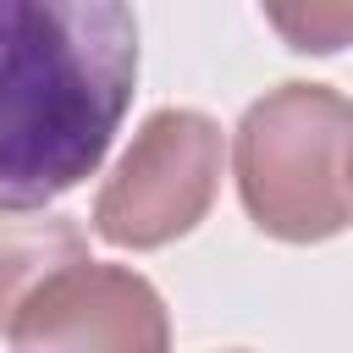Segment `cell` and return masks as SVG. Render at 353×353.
Masks as SVG:
<instances>
[{
  "label": "cell",
  "mask_w": 353,
  "mask_h": 353,
  "mask_svg": "<svg viewBox=\"0 0 353 353\" xmlns=\"http://www.w3.org/2000/svg\"><path fill=\"white\" fill-rule=\"evenodd\" d=\"M11 347H116L160 353L171 342V314L154 281L127 265H99L88 254L55 265L6 320Z\"/></svg>",
  "instance_id": "cell-4"
},
{
  "label": "cell",
  "mask_w": 353,
  "mask_h": 353,
  "mask_svg": "<svg viewBox=\"0 0 353 353\" xmlns=\"http://www.w3.org/2000/svg\"><path fill=\"white\" fill-rule=\"evenodd\" d=\"M347 94L331 83H281L259 94L232 143L237 199L276 243H331L353 221L347 193Z\"/></svg>",
  "instance_id": "cell-2"
},
{
  "label": "cell",
  "mask_w": 353,
  "mask_h": 353,
  "mask_svg": "<svg viewBox=\"0 0 353 353\" xmlns=\"http://www.w3.org/2000/svg\"><path fill=\"white\" fill-rule=\"evenodd\" d=\"M132 94V0H0V204H50L83 188Z\"/></svg>",
  "instance_id": "cell-1"
},
{
  "label": "cell",
  "mask_w": 353,
  "mask_h": 353,
  "mask_svg": "<svg viewBox=\"0 0 353 353\" xmlns=\"http://www.w3.org/2000/svg\"><path fill=\"white\" fill-rule=\"evenodd\" d=\"M259 11L298 55H342L353 39V0H259Z\"/></svg>",
  "instance_id": "cell-6"
},
{
  "label": "cell",
  "mask_w": 353,
  "mask_h": 353,
  "mask_svg": "<svg viewBox=\"0 0 353 353\" xmlns=\"http://www.w3.org/2000/svg\"><path fill=\"white\" fill-rule=\"evenodd\" d=\"M77 254H88V237L72 215H55L44 204H0V331L28 287Z\"/></svg>",
  "instance_id": "cell-5"
},
{
  "label": "cell",
  "mask_w": 353,
  "mask_h": 353,
  "mask_svg": "<svg viewBox=\"0 0 353 353\" xmlns=\"http://www.w3.org/2000/svg\"><path fill=\"white\" fill-rule=\"evenodd\" d=\"M221 165H226V143L204 110L188 105L154 110L132 132L116 171L105 176L94 199V232L110 248H132V254L188 237L221 193Z\"/></svg>",
  "instance_id": "cell-3"
}]
</instances>
